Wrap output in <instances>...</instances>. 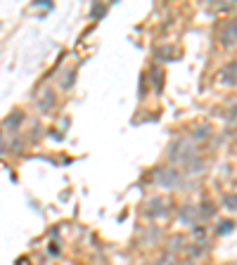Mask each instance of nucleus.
I'll list each match as a JSON object with an SVG mask.
<instances>
[{
	"label": "nucleus",
	"mask_w": 237,
	"mask_h": 265,
	"mask_svg": "<svg viewBox=\"0 0 237 265\" xmlns=\"http://www.w3.org/2000/svg\"><path fill=\"white\" fill-rule=\"evenodd\" d=\"M220 45H226V47H230V45H235L237 43V19H230L226 26L220 28Z\"/></svg>",
	"instance_id": "obj_3"
},
{
	"label": "nucleus",
	"mask_w": 237,
	"mask_h": 265,
	"mask_svg": "<svg viewBox=\"0 0 237 265\" xmlns=\"http://www.w3.org/2000/svg\"><path fill=\"white\" fill-rule=\"evenodd\" d=\"M154 180H156V185H162V187H180L182 173L176 171V168H162V171L154 173Z\"/></svg>",
	"instance_id": "obj_2"
},
{
	"label": "nucleus",
	"mask_w": 237,
	"mask_h": 265,
	"mask_svg": "<svg viewBox=\"0 0 237 265\" xmlns=\"http://www.w3.org/2000/svg\"><path fill=\"white\" fill-rule=\"evenodd\" d=\"M168 159L171 161H178V164L188 166L192 164L194 159H197V154H194V147H192V142H188V140H176L174 145H171V149H168Z\"/></svg>",
	"instance_id": "obj_1"
},
{
	"label": "nucleus",
	"mask_w": 237,
	"mask_h": 265,
	"mask_svg": "<svg viewBox=\"0 0 237 265\" xmlns=\"http://www.w3.org/2000/svg\"><path fill=\"white\" fill-rule=\"evenodd\" d=\"M152 81H154V88L156 90H162V71H159V69H152Z\"/></svg>",
	"instance_id": "obj_6"
},
{
	"label": "nucleus",
	"mask_w": 237,
	"mask_h": 265,
	"mask_svg": "<svg viewBox=\"0 0 237 265\" xmlns=\"http://www.w3.org/2000/svg\"><path fill=\"white\" fill-rule=\"evenodd\" d=\"M182 265H194V263H182Z\"/></svg>",
	"instance_id": "obj_8"
},
{
	"label": "nucleus",
	"mask_w": 237,
	"mask_h": 265,
	"mask_svg": "<svg viewBox=\"0 0 237 265\" xmlns=\"http://www.w3.org/2000/svg\"><path fill=\"white\" fill-rule=\"evenodd\" d=\"M230 228H232V223H230V220H223V223L218 225V230H216V232H220V235H228Z\"/></svg>",
	"instance_id": "obj_7"
},
{
	"label": "nucleus",
	"mask_w": 237,
	"mask_h": 265,
	"mask_svg": "<svg viewBox=\"0 0 237 265\" xmlns=\"http://www.w3.org/2000/svg\"><path fill=\"white\" fill-rule=\"evenodd\" d=\"M220 81L226 85H235L237 83V62H230L220 69Z\"/></svg>",
	"instance_id": "obj_4"
},
{
	"label": "nucleus",
	"mask_w": 237,
	"mask_h": 265,
	"mask_svg": "<svg viewBox=\"0 0 237 265\" xmlns=\"http://www.w3.org/2000/svg\"><path fill=\"white\" fill-rule=\"evenodd\" d=\"M223 204H226L228 209L237 211V197H235V194H226V197H223Z\"/></svg>",
	"instance_id": "obj_5"
}]
</instances>
